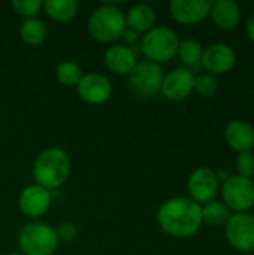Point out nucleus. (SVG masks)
Here are the masks:
<instances>
[{
  "instance_id": "f257e3e1",
  "label": "nucleus",
  "mask_w": 254,
  "mask_h": 255,
  "mask_svg": "<svg viewBox=\"0 0 254 255\" xmlns=\"http://www.w3.org/2000/svg\"><path fill=\"white\" fill-rule=\"evenodd\" d=\"M163 233L175 239L195 236L202 227V206L190 197H172L163 202L156 215Z\"/></svg>"
},
{
  "instance_id": "a878e982",
  "label": "nucleus",
  "mask_w": 254,
  "mask_h": 255,
  "mask_svg": "<svg viewBox=\"0 0 254 255\" xmlns=\"http://www.w3.org/2000/svg\"><path fill=\"white\" fill-rule=\"evenodd\" d=\"M237 170H238V175H240V176H243V178H249V179H253L254 178V152L253 151L238 154V158H237Z\"/></svg>"
},
{
  "instance_id": "a211bd4d",
  "label": "nucleus",
  "mask_w": 254,
  "mask_h": 255,
  "mask_svg": "<svg viewBox=\"0 0 254 255\" xmlns=\"http://www.w3.org/2000/svg\"><path fill=\"white\" fill-rule=\"evenodd\" d=\"M157 22V12L148 3H138L133 4L126 12V25L127 28L136 31L138 34H144L156 27Z\"/></svg>"
},
{
  "instance_id": "393cba45",
  "label": "nucleus",
  "mask_w": 254,
  "mask_h": 255,
  "mask_svg": "<svg viewBox=\"0 0 254 255\" xmlns=\"http://www.w3.org/2000/svg\"><path fill=\"white\" fill-rule=\"evenodd\" d=\"M219 90V81L214 75L202 73L199 76H195V87L193 91L198 93L202 97H211Z\"/></svg>"
},
{
  "instance_id": "f3484780",
  "label": "nucleus",
  "mask_w": 254,
  "mask_h": 255,
  "mask_svg": "<svg viewBox=\"0 0 254 255\" xmlns=\"http://www.w3.org/2000/svg\"><path fill=\"white\" fill-rule=\"evenodd\" d=\"M210 16L220 30H234L241 22V7L232 0L213 1Z\"/></svg>"
},
{
  "instance_id": "f03ea898",
  "label": "nucleus",
  "mask_w": 254,
  "mask_h": 255,
  "mask_svg": "<svg viewBox=\"0 0 254 255\" xmlns=\"http://www.w3.org/2000/svg\"><path fill=\"white\" fill-rule=\"evenodd\" d=\"M72 161L69 154L57 146L46 148L42 151L33 163V179L34 184L43 187L48 191L57 190L66 184L70 176Z\"/></svg>"
},
{
  "instance_id": "4468645a",
  "label": "nucleus",
  "mask_w": 254,
  "mask_h": 255,
  "mask_svg": "<svg viewBox=\"0 0 254 255\" xmlns=\"http://www.w3.org/2000/svg\"><path fill=\"white\" fill-rule=\"evenodd\" d=\"M213 1L210 0H172L169 3L171 16L183 25H195L210 16Z\"/></svg>"
},
{
  "instance_id": "cd10ccee",
  "label": "nucleus",
  "mask_w": 254,
  "mask_h": 255,
  "mask_svg": "<svg viewBox=\"0 0 254 255\" xmlns=\"http://www.w3.org/2000/svg\"><path fill=\"white\" fill-rule=\"evenodd\" d=\"M123 39L127 42V43H136L141 40V34H138L136 31L130 30V28H126L124 33H123Z\"/></svg>"
},
{
  "instance_id": "0eeeda50",
  "label": "nucleus",
  "mask_w": 254,
  "mask_h": 255,
  "mask_svg": "<svg viewBox=\"0 0 254 255\" xmlns=\"http://www.w3.org/2000/svg\"><path fill=\"white\" fill-rule=\"evenodd\" d=\"M222 202L234 214L247 212L254 206V181L232 175L220 185Z\"/></svg>"
},
{
  "instance_id": "f8f14e48",
  "label": "nucleus",
  "mask_w": 254,
  "mask_h": 255,
  "mask_svg": "<svg viewBox=\"0 0 254 255\" xmlns=\"http://www.w3.org/2000/svg\"><path fill=\"white\" fill-rule=\"evenodd\" d=\"M51 202H52L51 191L45 190L37 184L24 187L18 196V208L21 214L34 221H37L40 217H43L48 212Z\"/></svg>"
},
{
  "instance_id": "20e7f679",
  "label": "nucleus",
  "mask_w": 254,
  "mask_h": 255,
  "mask_svg": "<svg viewBox=\"0 0 254 255\" xmlns=\"http://www.w3.org/2000/svg\"><path fill=\"white\" fill-rule=\"evenodd\" d=\"M180 37L177 31L166 25H156L150 31L144 33L139 40V48L145 55V60L163 64L177 57Z\"/></svg>"
},
{
  "instance_id": "bb28decb",
  "label": "nucleus",
  "mask_w": 254,
  "mask_h": 255,
  "mask_svg": "<svg viewBox=\"0 0 254 255\" xmlns=\"http://www.w3.org/2000/svg\"><path fill=\"white\" fill-rule=\"evenodd\" d=\"M55 233H57L58 242H63V244L75 242L79 236L78 227L73 223H61L58 227H55Z\"/></svg>"
},
{
  "instance_id": "c85d7f7f",
  "label": "nucleus",
  "mask_w": 254,
  "mask_h": 255,
  "mask_svg": "<svg viewBox=\"0 0 254 255\" xmlns=\"http://www.w3.org/2000/svg\"><path fill=\"white\" fill-rule=\"evenodd\" d=\"M246 31H247V36L250 37V40L254 43V13H252L247 19Z\"/></svg>"
},
{
  "instance_id": "412c9836",
  "label": "nucleus",
  "mask_w": 254,
  "mask_h": 255,
  "mask_svg": "<svg viewBox=\"0 0 254 255\" xmlns=\"http://www.w3.org/2000/svg\"><path fill=\"white\" fill-rule=\"evenodd\" d=\"M232 212L222 200H213L202 205V223L210 227H220L228 223Z\"/></svg>"
},
{
  "instance_id": "39448f33",
  "label": "nucleus",
  "mask_w": 254,
  "mask_h": 255,
  "mask_svg": "<svg viewBox=\"0 0 254 255\" xmlns=\"http://www.w3.org/2000/svg\"><path fill=\"white\" fill-rule=\"evenodd\" d=\"M58 244L55 227L42 221H31L18 233V248L24 255H54Z\"/></svg>"
},
{
  "instance_id": "dca6fc26",
  "label": "nucleus",
  "mask_w": 254,
  "mask_h": 255,
  "mask_svg": "<svg viewBox=\"0 0 254 255\" xmlns=\"http://www.w3.org/2000/svg\"><path fill=\"white\" fill-rule=\"evenodd\" d=\"M225 140L231 149L241 152H249L254 148V128L252 124L243 120H232L225 127Z\"/></svg>"
},
{
  "instance_id": "7c9ffc66",
  "label": "nucleus",
  "mask_w": 254,
  "mask_h": 255,
  "mask_svg": "<svg viewBox=\"0 0 254 255\" xmlns=\"http://www.w3.org/2000/svg\"><path fill=\"white\" fill-rule=\"evenodd\" d=\"M7 255H24V254H21V253H12V254H7Z\"/></svg>"
},
{
  "instance_id": "5701e85b",
  "label": "nucleus",
  "mask_w": 254,
  "mask_h": 255,
  "mask_svg": "<svg viewBox=\"0 0 254 255\" xmlns=\"http://www.w3.org/2000/svg\"><path fill=\"white\" fill-rule=\"evenodd\" d=\"M82 76H84V72H82L81 66L73 60L60 61L55 67V79L64 87L76 88V85L79 84Z\"/></svg>"
},
{
  "instance_id": "7ed1b4c3",
  "label": "nucleus",
  "mask_w": 254,
  "mask_h": 255,
  "mask_svg": "<svg viewBox=\"0 0 254 255\" xmlns=\"http://www.w3.org/2000/svg\"><path fill=\"white\" fill-rule=\"evenodd\" d=\"M126 28V12L115 3L97 6L87 21L88 34L100 43H111L121 39Z\"/></svg>"
},
{
  "instance_id": "b1692460",
  "label": "nucleus",
  "mask_w": 254,
  "mask_h": 255,
  "mask_svg": "<svg viewBox=\"0 0 254 255\" xmlns=\"http://www.w3.org/2000/svg\"><path fill=\"white\" fill-rule=\"evenodd\" d=\"M10 6L16 15H19L22 19L36 18L39 12H42L43 1L42 0H13L10 1Z\"/></svg>"
},
{
  "instance_id": "2eb2a0df",
  "label": "nucleus",
  "mask_w": 254,
  "mask_h": 255,
  "mask_svg": "<svg viewBox=\"0 0 254 255\" xmlns=\"http://www.w3.org/2000/svg\"><path fill=\"white\" fill-rule=\"evenodd\" d=\"M103 64L114 75L129 76L138 64V57L129 45H112L103 54Z\"/></svg>"
},
{
  "instance_id": "6e6552de",
  "label": "nucleus",
  "mask_w": 254,
  "mask_h": 255,
  "mask_svg": "<svg viewBox=\"0 0 254 255\" xmlns=\"http://www.w3.org/2000/svg\"><path fill=\"white\" fill-rule=\"evenodd\" d=\"M225 235L231 247L237 251H254V215L249 212L232 214L225 224Z\"/></svg>"
},
{
  "instance_id": "1a4fd4ad",
  "label": "nucleus",
  "mask_w": 254,
  "mask_h": 255,
  "mask_svg": "<svg viewBox=\"0 0 254 255\" xmlns=\"http://www.w3.org/2000/svg\"><path fill=\"white\" fill-rule=\"evenodd\" d=\"M187 190L190 199L201 206L216 200L220 191V182L217 179L216 170L205 166L195 169L187 181Z\"/></svg>"
},
{
  "instance_id": "9b49d317",
  "label": "nucleus",
  "mask_w": 254,
  "mask_h": 255,
  "mask_svg": "<svg viewBox=\"0 0 254 255\" xmlns=\"http://www.w3.org/2000/svg\"><path fill=\"white\" fill-rule=\"evenodd\" d=\"M76 93L79 99L88 105H103L112 96V84L108 76L90 72L84 73L82 79L76 85Z\"/></svg>"
},
{
  "instance_id": "4be33fe9",
  "label": "nucleus",
  "mask_w": 254,
  "mask_h": 255,
  "mask_svg": "<svg viewBox=\"0 0 254 255\" xmlns=\"http://www.w3.org/2000/svg\"><path fill=\"white\" fill-rule=\"evenodd\" d=\"M204 54V46L199 40L196 39H184L180 40L177 57L181 60V63L187 67H195L201 64Z\"/></svg>"
},
{
  "instance_id": "6ab92c4d",
  "label": "nucleus",
  "mask_w": 254,
  "mask_h": 255,
  "mask_svg": "<svg viewBox=\"0 0 254 255\" xmlns=\"http://www.w3.org/2000/svg\"><path fill=\"white\" fill-rule=\"evenodd\" d=\"M42 10L55 22H69L76 16L79 4L76 0H45Z\"/></svg>"
},
{
  "instance_id": "c756f323",
  "label": "nucleus",
  "mask_w": 254,
  "mask_h": 255,
  "mask_svg": "<svg viewBox=\"0 0 254 255\" xmlns=\"http://www.w3.org/2000/svg\"><path fill=\"white\" fill-rule=\"evenodd\" d=\"M216 175H217V179H219V182L220 184H223V182H226L232 175H231V172L229 170H226V169H220V170H217L216 172Z\"/></svg>"
},
{
  "instance_id": "aec40b11",
  "label": "nucleus",
  "mask_w": 254,
  "mask_h": 255,
  "mask_svg": "<svg viewBox=\"0 0 254 255\" xmlns=\"http://www.w3.org/2000/svg\"><path fill=\"white\" fill-rule=\"evenodd\" d=\"M48 36V27L40 18L22 19L19 25V37L28 46H39Z\"/></svg>"
},
{
  "instance_id": "423d86ee",
  "label": "nucleus",
  "mask_w": 254,
  "mask_h": 255,
  "mask_svg": "<svg viewBox=\"0 0 254 255\" xmlns=\"http://www.w3.org/2000/svg\"><path fill=\"white\" fill-rule=\"evenodd\" d=\"M163 70L160 64L151 63L148 60L138 61L135 69L127 76V82L130 90L142 97V99H151L160 93L162 81H163Z\"/></svg>"
},
{
  "instance_id": "ddd939ff",
  "label": "nucleus",
  "mask_w": 254,
  "mask_h": 255,
  "mask_svg": "<svg viewBox=\"0 0 254 255\" xmlns=\"http://www.w3.org/2000/svg\"><path fill=\"white\" fill-rule=\"evenodd\" d=\"M237 54L234 48L223 42H216L204 48L201 64L210 75H225L234 69Z\"/></svg>"
},
{
  "instance_id": "9d476101",
  "label": "nucleus",
  "mask_w": 254,
  "mask_h": 255,
  "mask_svg": "<svg viewBox=\"0 0 254 255\" xmlns=\"http://www.w3.org/2000/svg\"><path fill=\"white\" fill-rule=\"evenodd\" d=\"M193 72L187 67H178L163 76L160 94L169 102H183L193 93Z\"/></svg>"
}]
</instances>
